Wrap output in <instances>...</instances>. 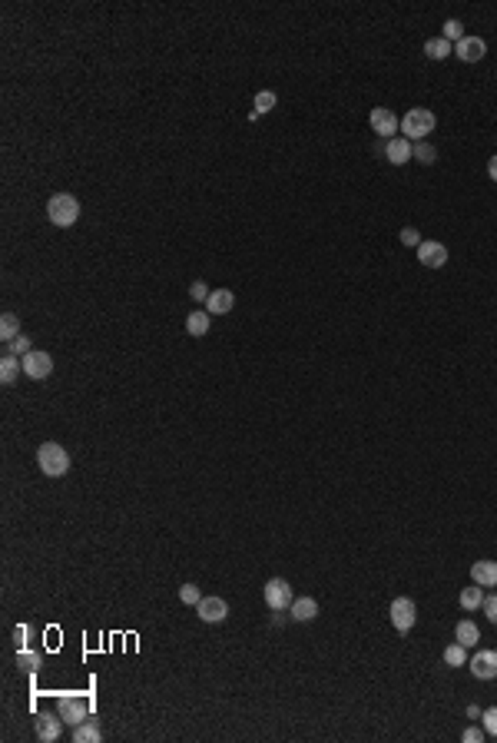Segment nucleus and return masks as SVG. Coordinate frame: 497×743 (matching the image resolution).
Instances as JSON below:
<instances>
[{"mask_svg":"<svg viewBox=\"0 0 497 743\" xmlns=\"http://www.w3.org/2000/svg\"><path fill=\"white\" fill-rule=\"evenodd\" d=\"M37 465H40V472L47 474V478H64V474L70 472V455L64 452V445L43 441V445L37 448Z\"/></svg>","mask_w":497,"mask_h":743,"instance_id":"1","label":"nucleus"},{"mask_svg":"<svg viewBox=\"0 0 497 743\" xmlns=\"http://www.w3.org/2000/svg\"><path fill=\"white\" fill-rule=\"evenodd\" d=\"M434 123H438V117H434L431 110L414 106V110H408V113L401 117V133H405L408 143H421L428 133H434Z\"/></svg>","mask_w":497,"mask_h":743,"instance_id":"2","label":"nucleus"},{"mask_svg":"<svg viewBox=\"0 0 497 743\" xmlns=\"http://www.w3.org/2000/svg\"><path fill=\"white\" fill-rule=\"evenodd\" d=\"M47 216L53 226H73V222L80 220V203H77V196H70V193H57V196H50L47 203Z\"/></svg>","mask_w":497,"mask_h":743,"instance_id":"3","label":"nucleus"},{"mask_svg":"<svg viewBox=\"0 0 497 743\" xmlns=\"http://www.w3.org/2000/svg\"><path fill=\"white\" fill-rule=\"evenodd\" d=\"M262 597H265V604L272 610H289L292 608V584L285 581V577H272L269 584H265V591H262Z\"/></svg>","mask_w":497,"mask_h":743,"instance_id":"4","label":"nucleus"},{"mask_svg":"<svg viewBox=\"0 0 497 743\" xmlns=\"http://www.w3.org/2000/svg\"><path fill=\"white\" fill-rule=\"evenodd\" d=\"M388 614H391L395 630H401V634H408V630L414 627V621H418V608H414L411 597H395V601H391V608H388Z\"/></svg>","mask_w":497,"mask_h":743,"instance_id":"5","label":"nucleus"},{"mask_svg":"<svg viewBox=\"0 0 497 743\" xmlns=\"http://www.w3.org/2000/svg\"><path fill=\"white\" fill-rule=\"evenodd\" d=\"M368 119H371V130H375L381 139H395V133L401 130V119H398L388 106H375Z\"/></svg>","mask_w":497,"mask_h":743,"instance_id":"6","label":"nucleus"},{"mask_svg":"<svg viewBox=\"0 0 497 743\" xmlns=\"http://www.w3.org/2000/svg\"><path fill=\"white\" fill-rule=\"evenodd\" d=\"M60 730H64L60 713H40V717H33V733H37L40 743H53L60 737Z\"/></svg>","mask_w":497,"mask_h":743,"instance_id":"7","label":"nucleus"},{"mask_svg":"<svg viewBox=\"0 0 497 743\" xmlns=\"http://www.w3.org/2000/svg\"><path fill=\"white\" fill-rule=\"evenodd\" d=\"M196 614H199V621H206V624H219V621L229 617V604L222 597H202L196 604Z\"/></svg>","mask_w":497,"mask_h":743,"instance_id":"8","label":"nucleus"},{"mask_svg":"<svg viewBox=\"0 0 497 743\" xmlns=\"http://www.w3.org/2000/svg\"><path fill=\"white\" fill-rule=\"evenodd\" d=\"M57 713H60V720L70 726L83 724V720L90 717V713H86V704H83L80 697H60V700H57Z\"/></svg>","mask_w":497,"mask_h":743,"instance_id":"9","label":"nucleus"},{"mask_svg":"<svg viewBox=\"0 0 497 743\" xmlns=\"http://www.w3.org/2000/svg\"><path fill=\"white\" fill-rule=\"evenodd\" d=\"M418 259H421V266H428V269H445L447 266L445 242H431V239H425V242L418 246Z\"/></svg>","mask_w":497,"mask_h":743,"instance_id":"10","label":"nucleus"},{"mask_svg":"<svg viewBox=\"0 0 497 743\" xmlns=\"http://www.w3.org/2000/svg\"><path fill=\"white\" fill-rule=\"evenodd\" d=\"M467 664H471V674L478 680H494L497 677V650H478Z\"/></svg>","mask_w":497,"mask_h":743,"instance_id":"11","label":"nucleus"},{"mask_svg":"<svg viewBox=\"0 0 497 743\" xmlns=\"http://www.w3.org/2000/svg\"><path fill=\"white\" fill-rule=\"evenodd\" d=\"M50 372H53V358H50L47 352H37V349H33L30 355H23V375H27V378H37V382H40V378H47Z\"/></svg>","mask_w":497,"mask_h":743,"instance_id":"12","label":"nucleus"},{"mask_svg":"<svg viewBox=\"0 0 497 743\" xmlns=\"http://www.w3.org/2000/svg\"><path fill=\"white\" fill-rule=\"evenodd\" d=\"M454 53L461 57L464 64H478V60H484V53H487V44H484L480 37H464V40L454 44Z\"/></svg>","mask_w":497,"mask_h":743,"instance_id":"13","label":"nucleus"},{"mask_svg":"<svg viewBox=\"0 0 497 743\" xmlns=\"http://www.w3.org/2000/svg\"><path fill=\"white\" fill-rule=\"evenodd\" d=\"M232 305H235V292L232 289H213L209 299H206V312L209 316H226V312H232Z\"/></svg>","mask_w":497,"mask_h":743,"instance_id":"14","label":"nucleus"},{"mask_svg":"<svg viewBox=\"0 0 497 743\" xmlns=\"http://www.w3.org/2000/svg\"><path fill=\"white\" fill-rule=\"evenodd\" d=\"M411 146L414 143H408L405 136H395V139H388V143H384V156H388L395 166H405V163L411 160Z\"/></svg>","mask_w":497,"mask_h":743,"instance_id":"15","label":"nucleus"},{"mask_svg":"<svg viewBox=\"0 0 497 743\" xmlns=\"http://www.w3.org/2000/svg\"><path fill=\"white\" fill-rule=\"evenodd\" d=\"M471 577L480 588H497V561H478L471 568Z\"/></svg>","mask_w":497,"mask_h":743,"instance_id":"16","label":"nucleus"},{"mask_svg":"<svg viewBox=\"0 0 497 743\" xmlns=\"http://www.w3.org/2000/svg\"><path fill=\"white\" fill-rule=\"evenodd\" d=\"M73 743H103V730H99L97 720H83V724L73 726Z\"/></svg>","mask_w":497,"mask_h":743,"instance_id":"17","label":"nucleus"},{"mask_svg":"<svg viewBox=\"0 0 497 743\" xmlns=\"http://www.w3.org/2000/svg\"><path fill=\"white\" fill-rule=\"evenodd\" d=\"M20 372H23V362H20L17 355H10V352L3 355V362H0V382H3V385H14Z\"/></svg>","mask_w":497,"mask_h":743,"instance_id":"18","label":"nucleus"},{"mask_svg":"<svg viewBox=\"0 0 497 743\" xmlns=\"http://www.w3.org/2000/svg\"><path fill=\"white\" fill-rule=\"evenodd\" d=\"M289 610H292L295 621H315V617H318V604H315L312 597H295Z\"/></svg>","mask_w":497,"mask_h":743,"instance_id":"19","label":"nucleus"},{"mask_svg":"<svg viewBox=\"0 0 497 743\" xmlns=\"http://www.w3.org/2000/svg\"><path fill=\"white\" fill-rule=\"evenodd\" d=\"M454 637H458V644H461V647H474V644L480 641V630H478V624H474V621H458V627H454Z\"/></svg>","mask_w":497,"mask_h":743,"instance_id":"20","label":"nucleus"},{"mask_svg":"<svg viewBox=\"0 0 497 743\" xmlns=\"http://www.w3.org/2000/svg\"><path fill=\"white\" fill-rule=\"evenodd\" d=\"M209 325H213L209 312H193V316H186V332H189V336L202 338L206 332H209Z\"/></svg>","mask_w":497,"mask_h":743,"instance_id":"21","label":"nucleus"},{"mask_svg":"<svg viewBox=\"0 0 497 743\" xmlns=\"http://www.w3.org/2000/svg\"><path fill=\"white\" fill-rule=\"evenodd\" d=\"M275 103H279V97H275L272 90H259V93H255V106H252V119L272 113V106H275Z\"/></svg>","mask_w":497,"mask_h":743,"instance_id":"22","label":"nucleus"},{"mask_svg":"<svg viewBox=\"0 0 497 743\" xmlns=\"http://www.w3.org/2000/svg\"><path fill=\"white\" fill-rule=\"evenodd\" d=\"M425 53H428L431 60H445L454 53V44H447L445 37H431L428 44H425Z\"/></svg>","mask_w":497,"mask_h":743,"instance_id":"23","label":"nucleus"},{"mask_svg":"<svg viewBox=\"0 0 497 743\" xmlns=\"http://www.w3.org/2000/svg\"><path fill=\"white\" fill-rule=\"evenodd\" d=\"M17 336H20V319H17L14 312H3V316H0V338H3V342H14Z\"/></svg>","mask_w":497,"mask_h":743,"instance_id":"24","label":"nucleus"},{"mask_svg":"<svg viewBox=\"0 0 497 743\" xmlns=\"http://www.w3.org/2000/svg\"><path fill=\"white\" fill-rule=\"evenodd\" d=\"M480 604H484V591H480V584L464 588V591H461V608L464 610H478Z\"/></svg>","mask_w":497,"mask_h":743,"instance_id":"25","label":"nucleus"},{"mask_svg":"<svg viewBox=\"0 0 497 743\" xmlns=\"http://www.w3.org/2000/svg\"><path fill=\"white\" fill-rule=\"evenodd\" d=\"M411 160H418L421 166H431V163L438 160V150H434L431 143H425V139H421V143H414V146H411Z\"/></svg>","mask_w":497,"mask_h":743,"instance_id":"26","label":"nucleus"},{"mask_svg":"<svg viewBox=\"0 0 497 743\" xmlns=\"http://www.w3.org/2000/svg\"><path fill=\"white\" fill-rule=\"evenodd\" d=\"M445 664L447 667H464L467 664V647H461L458 641L451 644V647H445Z\"/></svg>","mask_w":497,"mask_h":743,"instance_id":"27","label":"nucleus"},{"mask_svg":"<svg viewBox=\"0 0 497 743\" xmlns=\"http://www.w3.org/2000/svg\"><path fill=\"white\" fill-rule=\"evenodd\" d=\"M441 37H445L447 44H458V40H464V23L461 20H445V30H441Z\"/></svg>","mask_w":497,"mask_h":743,"instance_id":"28","label":"nucleus"},{"mask_svg":"<svg viewBox=\"0 0 497 743\" xmlns=\"http://www.w3.org/2000/svg\"><path fill=\"white\" fill-rule=\"evenodd\" d=\"M7 352L10 355H17V358H23V355H30L33 349H30V336H23V332H20V336L14 338V342H7Z\"/></svg>","mask_w":497,"mask_h":743,"instance_id":"29","label":"nucleus"},{"mask_svg":"<svg viewBox=\"0 0 497 743\" xmlns=\"http://www.w3.org/2000/svg\"><path fill=\"white\" fill-rule=\"evenodd\" d=\"M179 601H182V604H189V608H196L199 601H202V594H199L196 584H182V588H179Z\"/></svg>","mask_w":497,"mask_h":743,"instance_id":"30","label":"nucleus"},{"mask_svg":"<svg viewBox=\"0 0 497 743\" xmlns=\"http://www.w3.org/2000/svg\"><path fill=\"white\" fill-rule=\"evenodd\" d=\"M401 242H405V246H411V249H418V246H421V242H425V239H421V233H418V229H414V226H405V229H401Z\"/></svg>","mask_w":497,"mask_h":743,"instance_id":"31","label":"nucleus"},{"mask_svg":"<svg viewBox=\"0 0 497 743\" xmlns=\"http://www.w3.org/2000/svg\"><path fill=\"white\" fill-rule=\"evenodd\" d=\"M17 660H20V667H27V670H37V667H40V654H37V650H20V654H17Z\"/></svg>","mask_w":497,"mask_h":743,"instance_id":"32","label":"nucleus"},{"mask_svg":"<svg viewBox=\"0 0 497 743\" xmlns=\"http://www.w3.org/2000/svg\"><path fill=\"white\" fill-rule=\"evenodd\" d=\"M480 720H484V733H491V737H497V707L484 710V713H480Z\"/></svg>","mask_w":497,"mask_h":743,"instance_id":"33","label":"nucleus"},{"mask_svg":"<svg viewBox=\"0 0 497 743\" xmlns=\"http://www.w3.org/2000/svg\"><path fill=\"white\" fill-rule=\"evenodd\" d=\"M480 608H484V614H487V621H491V624L497 627V594H487Z\"/></svg>","mask_w":497,"mask_h":743,"instance_id":"34","label":"nucleus"},{"mask_svg":"<svg viewBox=\"0 0 497 743\" xmlns=\"http://www.w3.org/2000/svg\"><path fill=\"white\" fill-rule=\"evenodd\" d=\"M209 292H213V289L206 286V282H193V286H189V296H193L196 302H206V299H209Z\"/></svg>","mask_w":497,"mask_h":743,"instance_id":"35","label":"nucleus"},{"mask_svg":"<svg viewBox=\"0 0 497 743\" xmlns=\"http://www.w3.org/2000/svg\"><path fill=\"white\" fill-rule=\"evenodd\" d=\"M461 740L464 743H480L484 740V730H480V726H467V730L461 733Z\"/></svg>","mask_w":497,"mask_h":743,"instance_id":"36","label":"nucleus"},{"mask_svg":"<svg viewBox=\"0 0 497 743\" xmlns=\"http://www.w3.org/2000/svg\"><path fill=\"white\" fill-rule=\"evenodd\" d=\"M487 176H491V180L497 183V153L491 156V160H487Z\"/></svg>","mask_w":497,"mask_h":743,"instance_id":"37","label":"nucleus"},{"mask_svg":"<svg viewBox=\"0 0 497 743\" xmlns=\"http://www.w3.org/2000/svg\"><path fill=\"white\" fill-rule=\"evenodd\" d=\"M480 713H484V710H480L478 704H471V707H467V717H471V720H478Z\"/></svg>","mask_w":497,"mask_h":743,"instance_id":"38","label":"nucleus"}]
</instances>
